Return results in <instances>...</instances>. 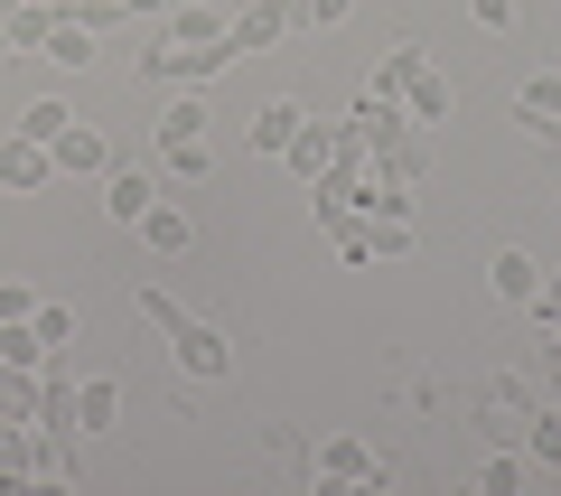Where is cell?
Masks as SVG:
<instances>
[{
    "label": "cell",
    "instance_id": "484cf974",
    "mask_svg": "<svg viewBox=\"0 0 561 496\" xmlns=\"http://www.w3.org/2000/svg\"><path fill=\"white\" fill-rule=\"evenodd\" d=\"M28 328L47 338V357H57V347H76V309H57V300H38V309H28Z\"/></svg>",
    "mask_w": 561,
    "mask_h": 496
},
{
    "label": "cell",
    "instance_id": "ffe728a7",
    "mask_svg": "<svg viewBox=\"0 0 561 496\" xmlns=\"http://www.w3.org/2000/svg\"><path fill=\"white\" fill-rule=\"evenodd\" d=\"M140 10H160V0H76V10H66V20H76V29H94V38H103V29L140 20Z\"/></svg>",
    "mask_w": 561,
    "mask_h": 496
},
{
    "label": "cell",
    "instance_id": "44dd1931",
    "mask_svg": "<svg viewBox=\"0 0 561 496\" xmlns=\"http://www.w3.org/2000/svg\"><path fill=\"white\" fill-rule=\"evenodd\" d=\"M0 365H28V375L47 365V338L28 328V318H0Z\"/></svg>",
    "mask_w": 561,
    "mask_h": 496
},
{
    "label": "cell",
    "instance_id": "2e32d148",
    "mask_svg": "<svg viewBox=\"0 0 561 496\" xmlns=\"http://www.w3.org/2000/svg\"><path fill=\"white\" fill-rule=\"evenodd\" d=\"M290 132H300V103H262V113H253V150H262V159L290 150Z\"/></svg>",
    "mask_w": 561,
    "mask_h": 496
},
{
    "label": "cell",
    "instance_id": "5b68a950",
    "mask_svg": "<svg viewBox=\"0 0 561 496\" xmlns=\"http://www.w3.org/2000/svg\"><path fill=\"white\" fill-rule=\"evenodd\" d=\"M486 291H496L505 309H534V291H542V262L524 253V244H505V253L486 262Z\"/></svg>",
    "mask_w": 561,
    "mask_h": 496
},
{
    "label": "cell",
    "instance_id": "d4e9b609",
    "mask_svg": "<svg viewBox=\"0 0 561 496\" xmlns=\"http://www.w3.org/2000/svg\"><path fill=\"white\" fill-rule=\"evenodd\" d=\"M38 57H57V66H94V29H76V20H57V38H47Z\"/></svg>",
    "mask_w": 561,
    "mask_h": 496
},
{
    "label": "cell",
    "instance_id": "3957f363",
    "mask_svg": "<svg viewBox=\"0 0 561 496\" xmlns=\"http://www.w3.org/2000/svg\"><path fill=\"white\" fill-rule=\"evenodd\" d=\"M160 338H169V357H179L187 365V375H206V384H216L225 375V365H234V338H225V328H216V318H169V328H160Z\"/></svg>",
    "mask_w": 561,
    "mask_h": 496
},
{
    "label": "cell",
    "instance_id": "e0dca14e",
    "mask_svg": "<svg viewBox=\"0 0 561 496\" xmlns=\"http://www.w3.org/2000/svg\"><path fill=\"white\" fill-rule=\"evenodd\" d=\"M160 169L169 179H206V132H160Z\"/></svg>",
    "mask_w": 561,
    "mask_h": 496
},
{
    "label": "cell",
    "instance_id": "9c48e42d",
    "mask_svg": "<svg viewBox=\"0 0 561 496\" xmlns=\"http://www.w3.org/2000/svg\"><path fill=\"white\" fill-rule=\"evenodd\" d=\"M66 10H47V0H20V10H0V38H10V57H38L47 38H57Z\"/></svg>",
    "mask_w": 561,
    "mask_h": 496
},
{
    "label": "cell",
    "instance_id": "7a4b0ae2",
    "mask_svg": "<svg viewBox=\"0 0 561 496\" xmlns=\"http://www.w3.org/2000/svg\"><path fill=\"white\" fill-rule=\"evenodd\" d=\"M225 66H234V47H225V38L216 47H169V38L140 47V84H216Z\"/></svg>",
    "mask_w": 561,
    "mask_h": 496
},
{
    "label": "cell",
    "instance_id": "1f68e13d",
    "mask_svg": "<svg viewBox=\"0 0 561 496\" xmlns=\"http://www.w3.org/2000/svg\"><path fill=\"white\" fill-rule=\"evenodd\" d=\"M0 57H10V38H0Z\"/></svg>",
    "mask_w": 561,
    "mask_h": 496
},
{
    "label": "cell",
    "instance_id": "52a82bcc",
    "mask_svg": "<svg viewBox=\"0 0 561 496\" xmlns=\"http://www.w3.org/2000/svg\"><path fill=\"white\" fill-rule=\"evenodd\" d=\"M47 159H57V179H94V169H113L103 132H84V122H66V132L47 140Z\"/></svg>",
    "mask_w": 561,
    "mask_h": 496
},
{
    "label": "cell",
    "instance_id": "d6986e66",
    "mask_svg": "<svg viewBox=\"0 0 561 496\" xmlns=\"http://www.w3.org/2000/svg\"><path fill=\"white\" fill-rule=\"evenodd\" d=\"M515 113H524V122H561V76H552V66L515 84Z\"/></svg>",
    "mask_w": 561,
    "mask_h": 496
},
{
    "label": "cell",
    "instance_id": "30bf717a",
    "mask_svg": "<svg viewBox=\"0 0 561 496\" xmlns=\"http://www.w3.org/2000/svg\"><path fill=\"white\" fill-rule=\"evenodd\" d=\"M47 179H57L47 140H20V132H0V188H47Z\"/></svg>",
    "mask_w": 561,
    "mask_h": 496
},
{
    "label": "cell",
    "instance_id": "f1b7e54d",
    "mask_svg": "<svg viewBox=\"0 0 561 496\" xmlns=\"http://www.w3.org/2000/svg\"><path fill=\"white\" fill-rule=\"evenodd\" d=\"M346 10H356V0H300V20H309V29H337Z\"/></svg>",
    "mask_w": 561,
    "mask_h": 496
},
{
    "label": "cell",
    "instance_id": "277c9868",
    "mask_svg": "<svg viewBox=\"0 0 561 496\" xmlns=\"http://www.w3.org/2000/svg\"><path fill=\"white\" fill-rule=\"evenodd\" d=\"M290 29H309L300 0H243L234 20H225V47H234V57H253V47H280Z\"/></svg>",
    "mask_w": 561,
    "mask_h": 496
},
{
    "label": "cell",
    "instance_id": "5bb4252c",
    "mask_svg": "<svg viewBox=\"0 0 561 496\" xmlns=\"http://www.w3.org/2000/svg\"><path fill=\"white\" fill-rule=\"evenodd\" d=\"M122 421V384L113 375H84L76 384V431H113Z\"/></svg>",
    "mask_w": 561,
    "mask_h": 496
},
{
    "label": "cell",
    "instance_id": "9a60e30c",
    "mask_svg": "<svg viewBox=\"0 0 561 496\" xmlns=\"http://www.w3.org/2000/svg\"><path fill=\"white\" fill-rule=\"evenodd\" d=\"M150 198H160V179H150V169H113V188H103V206H113L122 225L150 216Z\"/></svg>",
    "mask_w": 561,
    "mask_h": 496
},
{
    "label": "cell",
    "instance_id": "8992f818",
    "mask_svg": "<svg viewBox=\"0 0 561 496\" xmlns=\"http://www.w3.org/2000/svg\"><path fill=\"white\" fill-rule=\"evenodd\" d=\"M290 179H328V159H337V122H319V113H300V132H290Z\"/></svg>",
    "mask_w": 561,
    "mask_h": 496
},
{
    "label": "cell",
    "instance_id": "ac0fdd59",
    "mask_svg": "<svg viewBox=\"0 0 561 496\" xmlns=\"http://www.w3.org/2000/svg\"><path fill=\"white\" fill-rule=\"evenodd\" d=\"M524 459H534V469H561V403H542V413L524 421Z\"/></svg>",
    "mask_w": 561,
    "mask_h": 496
},
{
    "label": "cell",
    "instance_id": "cb8c5ba5",
    "mask_svg": "<svg viewBox=\"0 0 561 496\" xmlns=\"http://www.w3.org/2000/svg\"><path fill=\"white\" fill-rule=\"evenodd\" d=\"M478 496H524V450H496L478 469Z\"/></svg>",
    "mask_w": 561,
    "mask_h": 496
},
{
    "label": "cell",
    "instance_id": "83f0119b",
    "mask_svg": "<svg viewBox=\"0 0 561 496\" xmlns=\"http://www.w3.org/2000/svg\"><path fill=\"white\" fill-rule=\"evenodd\" d=\"M468 20L478 29H515V0H468Z\"/></svg>",
    "mask_w": 561,
    "mask_h": 496
},
{
    "label": "cell",
    "instance_id": "f546056e",
    "mask_svg": "<svg viewBox=\"0 0 561 496\" xmlns=\"http://www.w3.org/2000/svg\"><path fill=\"white\" fill-rule=\"evenodd\" d=\"M28 309H38V300H28L20 281H0V318H28Z\"/></svg>",
    "mask_w": 561,
    "mask_h": 496
},
{
    "label": "cell",
    "instance_id": "7c38bea8",
    "mask_svg": "<svg viewBox=\"0 0 561 496\" xmlns=\"http://www.w3.org/2000/svg\"><path fill=\"white\" fill-rule=\"evenodd\" d=\"M225 20H234V10H216V0H187V10H169V47H216Z\"/></svg>",
    "mask_w": 561,
    "mask_h": 496
},
{
    "label": "cell",
    "instance_id": "ba28073f",
    "mask_svg": "<svg viewBox=\"0 0 561 496\" xmlns=\"http://www.w3.org/2000/svg\"><path fill=\"white\" fill-rule=\"evenodd\" d=\"M421 66H431V47H421V38H402L393 57H383L375 76H365V103H402V94H412V76H421Z\"/></svg>",
    "mask_w": 561,
    "mask_h": 496
},
{
    "label": "cell",
    "instance_id": "4fadbf2b",
    "mask_svg": "<svg viewBox=\"0 0 561 496\" xmlns=\"http://www.w3.org/2000/svg\"><path fill=\"white\" fill-rule=\"evenodd\" d=\"M131 235L150 244V253H187V235H197V225H187V206H169V198H150V216H140Z\"/></svg>",
    "mask_w": 561,
    "mask_h": 496
},
{
    "label": "cell",
    "instance_id": "7402d4cb",
    "mask_svg": "<svg viewBox=\"0 0 561 496\" xmlns=\"http://www.w3.org/2000/svg\"><path fill=\"white\" fill-rule=\"evenodd\" d=\"M365 253H375V262L412 253V216H365Z\"/></svg>",
    "mask_w": 561,
    "mask_h": 496
},
{
    "label": "cell",
    "instance_id": "4316f807",
    "mask_svg": "<svg viewBox=\"0 0 561 496\" xmlns=\"http://www.w3.org/2000/svg\"><path fill=\"white\" fill-rule=\"evenodd\" d=\"M131 300H140V318H150V328H169V318H179V300H169V291H160V281H140V291H131Z\"/></svg>",
    "mask_w": 561,
    "mask_h": 496
},
{
    "label": "cell",
    "instance_id": "8fae6325",
    "mask_svg": "<svg viewBox=\"0 0 561 496\" xmlns=\"http://www.w3.org/2000/svg\"><path fill=\"white\" fill-rule=\"evenodd\" d=\"M449 113H459V94H449V84L431 76V66H421V76H412V94H402V122H412V132H440Z\"/></svg>",
    "mask_w": 561,
    "mask_h": 496
},
{
    "label": "cell",
    "instance_id": "4dcf8cb0",
    "mask_svg": "<svg viewBox=\"0 0 561 496\" xmlns=\"http://www.w3.org/2000/svg\"><path fill=\"white\" fill-rule=\"evenodd\" d=\"M534 309H542V318H561V272H552V281L534 291Z\"/></svg>",
    "mask_w": 561,
    "mask_h": 496
},
{
    "label": "cell",
    "instance_id": "6da1fadb",
    "mask_svg": "<svg viewBox=\"0 0 561 496\" xmlns=\"http://www.w3.org/2000/svg\"><path fill=\"white\" fill-rule=\"evenodd\" d=\"M309 477H319V496H346V487H365V496H375L393 469H383V459L365 450V440H319V450H309Z\"/></svg>",
    "mask_w": 561,
    "mask_h": 496
},
{
    "label": "cell",
    "instance_id": "603a6c76",
    "mask_svg": "<svg viewBox=\"0 0 561 496\" xmlns=\"http://www.w3.org/2000/svg\"><path fill=\"white\" fill-rule=\"evenodd\" d=\"M66 122H76V113H66V103H57V94H38V103H28V113H20V122H10V132H20V140H57V132H66Z\"/></svg>",
    "mask_w": 561,
    "mask_h": 496
}]
</instances>
